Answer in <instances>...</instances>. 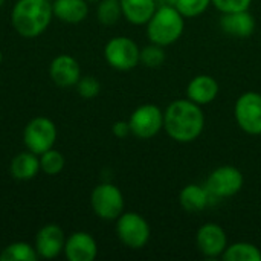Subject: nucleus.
I'll return each instance as SVG.
<instances>
[{
    "label": "nucleus",
    "instance_id": "obj_30",
    "mask_svg": "<svg viewBox=\"0 0 261 261\" xmlns=\"http://www.w3.org/2000/svg\"><path fill=\"white\" fill-rule=\"evenodd\" d=\"M158 6H176V0H156Z\"/></svg>",
    "mask_w": 261,
    "mask_h": 261
},
{
    "label": "nucleus",
    "instance_id": "obj_10",
    "mask_svg": "<svg viewBox=\"0 0 261 261\" xmlns=\"http://www.w3.org/2000/svg\"><path fill=\"white\" fill-rule=\"evenodd\" d=\"M128 124L133 136L151 139L164 128V112L156 104H142L133 110Z\"/></svg>",
    "mask_w": 261,
    "mask_h": 261
},
{
    "label": "nucleus",
    "instance_id": "obj_1",
    "mask_svg": "<svg viewBox=\"0 0 261 261\" xmlns=\"http://www.w3.org/2000/svg\"><path fill=\"white\" fill-rule=\"evenodd\" d=\"M205 128L202 106L191 99H176L164 112V130L176 142H193Z\"/></svg>",
    "mask_w": 261,
    "mask_h": 261
},
{
    "label": "nucleus",
    "instance_id": "obj_26",
    "mask_svg": "<svg viewBox=\"0 0 261 261\" xmlns=\"http://www.w3.org/2000/svg\"><path fill=\"white\" fill-rule=\"evenodd\" d=\"M211 3V0H176V9L185 18H193L203 14Z\"/></svg>",
    "mask_w": 261,
    "mask_h": 261
},
{
    "label": "nucleus",
    "instance_id": "obj_15",
    "mask_svg": "<svg viewBox=\"0 0 261 261\" xmlns=\"http://www.w3.org/2000/svg\"><path fill=\"white\" fill-rule=\"evenodd\" d=\"M220 28L228 35L237 38H246L252 35L255 31V18L249 12V9L225 12L220 18Z\"/></svg>",
    "mask_w": 261,
    "mask_h": 261
},
{
    "label": "nucleus",
    "instance_id": "obj_33",
    "mask_svg": "<svg viewBox=\"0 0 261 261\" xmlns=\"http://www.w3.org/2000/svg\"><path fill=\"white\" fill-rule=\"evenodd\" d=\"M87 2H95V0H87Z\"/></svg>",
    "mask_w": 261,
    "mask_h": 261
},
{
    "label": "nucleus",
    "instance_id": "obj_3",
    "mask_svg": "<svg viewBox=\"0 0 261 261\" xmlns=\"http://www.w3.org/2000/svg\"><path fill=\"white\" fill-rule=\"evenodd\" d=\"M184 28L185 17L176 6H158L147 21V37L151 43L167 47L182 37Z\"/></svg>",
    "mask_w": 261,
    "mask_h": 261
},
{
    "label": "nucleus",
    "instance_id": "obj_27",
    "mask_svg": "<svg viewBox=\"0 0 261 261\" xmlns=\"http://www.w3.org/2000/svg\"><path fill=\"white\" fill-rule=\"evenodd\" d=\"M101 90V84L99 81L92 76V75H86V76H81L76 83V92L80 96L86 98V99H90V98H95Z\"/></svg>",
    "mask_w": 261,
    "mask_h": 261
},
{
    "label": "nucleus",
    "instance_id": "obj_18",
    "mask_svg": "<svg viewBox=\"0 0 261 261\" xmlns=\"http://www.w3.org/2000/svg\"><path fill=\"white\" fill-rule=\"evenodd\" d=\"M54 17L64 23L76 24L86 20L89 15V2L87 0H54L52 2Z\"/></svg>",
    "mask_w": 261,
    "mask_h": 261
},
{
    "label": "nucleus",
    "instance_id": "obj_13",
    "mask_svg": "<svg viewBox=\"0 0 261 261\" xmlns=\"http://www.w3.org/2000/svg\"><path fill=\"white\" fill-rule=\"evenodd\" d=\"M63 252L69 261H93L98 255V245L92 234L78 231L66 239Z\"/></svg>",
    "mask_w": 261,
    "mask_h": 261
},
{
    "label": "nucleus",
    "instance_id": "obj_5",
    "mask_svg": "<svg viewBox=\"0 0 261 261\" xmlns=\"http://www.w3.org/2000/svg\"><path fill=\"white\" fill-rule=\"evenodd\" d=\"M90 206L99 219L116 220L124 213V196L116 185L104 182L93 188Z\"/></svg>",
    "mask_w": 261,
    "mask_h": 261
},
{
    "label": "nucleus",
    "instance_id": "obj_31",
    "mask_svg": "<svg viewBox=\"0 0 261 261\" xmlns=\"http://www.w3.org/2000/svg\"><path fill=\"white\" fill-rule=\"evenodd\" d=\"M2 60H3V55H2V50H0V64H2Z\"/></svg>",
    "mask_w": 261,
    "mask_h": 261
},
{
    "label": "nucleus",
    "instance_id": "obj_11",
    "mask_svg": "<svg viewBox=\"0 0 261 261\" xmlns=\"http://www.w3.org/2000/svg\"><path fill=\"white\" fill-rule=\"evenodd\" d=\"M196 245L199 251L208 258L222 257L228 248V236L217 223H205L196 234Z\"/></svg>",
    "mask_w": 261,
    "mask_h": 261
},
{
    "label": "nucleus",
    "instance_id": "obj_32",
    "mask_svg": "<svg viewBox=\"0 0 261 261\" xmlns=\"http://www.w3.org/2000/svg\"><path fill=\"white\" fill-rule=\"evenodd\" d=\"M3 3H5V0H0V8L3 6Z\"/></svg>",
    "mask_w": 261,
    "mask_h": 261
},
{
    "label": "nucleus",
    "instance_id": "obj_9",
    "mask_svg": "<svg viewBox=\"0 0 261 261\" xmlns=\"http://www.w3.org/2000/svg\"><path fill=\"white\" fill-rule=\"evenodd\" d=\"M239 127L252 136L261 135V93L246 92L239 96L234 107Z\"/></svg>",
    "mask_w": 261,
    "mask_h": 261
},
{
    "label": "nucleus",
    "instance_id": "obj_16",
    "mask_svg": "<svg viewBox=\"0 0 261 261\" xmlns=\"http://www.w3.org/2000/svg\"><path fill=\"white\" fill-rule=\"evenodd\" d=\"M219 95V83L211 75H197L187 86V98L199 106L213 102Z\"/></svg>",
    "mask_w": 261,
    "mask_h": 261
},
{
    "label": "nucleus",
    "instance_id": "obj_23",
    "mask_svg": "<svg viewBox=\"0 0 261 261\" xmlns=\"http://www.w3.org/2000/svg\"><path fill=\"white\" fill-rule=\"evenodd\" d=\"M96 17L99 23L106 26L115 24L122 17L121 2L119 0H99L96 8Z\"/></svg>",
    "mask_w": 261,
    "mask_h": 261
},
{
    "label": "nucleus",
    "instance_id": "obj_21",
    "mask_svg": "<svg viewBox=\"0 0 261 261\" xmlns=\"http://www.w3.org/2000/svg\"><path fill=\"white\" fill-rule=\"evenodd\" d=\"M222 258L225 261H261V251L252 243L239 242L228 246Z\"/></svg>",
    "mask_w": 261,
    "mask_h": 261
},
{
    "label": "nucleus",
    "instance_id": "obj_6",
    "mask_svg": "<svg viewBox=\"0 0 261 261\" xmlns=\"http://www.w3.org/2000/svg\"><path fill=\"white\" fill-rule=\"evenodd\" d=\"M116 236L130 249H142L151 236L148 222L138 213H122L116 219Z\"/></svg>",
    "mask_w": 261,
    "mask_h": 261
},
{
    "label": "nucleus",
    "instance_id": "obj_14",
    "mask_svg": "<svg viewBox=\"0 0 261 261\" xmlns=\"http://www.w3.org/2000/svg\"><path fill=\"white\" fill-rule=\"evenodd\" d=\"M49 75L58 87H72L81 78V67L72 55L61 54L52 60Z\"/></svg>",
    "mask_w": 261,
    "mask_h": 261
},
{
    "label": "nucleus",
    "instance_id": "obj_34",
    "mask_svg": "<svg viewBox=\"0 0 261 261\" xmlns=\"http://www.w3.org/2000/svg\"><path fill=\"white\" fill-rule=\"evenodd\" d=\"M49 2H50V0H49Z\"/></svg>",
    "mask_w": 261,
    "mask_h": 261
},
{
    "label": "nucleus",
    "instance_id": "obj_2",
    "mask_svg": "<svg viewBox=\"0 0 261 261\" xmlns=\"http://www.w3.org/2000/svg\"><path fill=\"white\" fill-rule=\"evenodd\" d=\"M52 18L54 11L49 0H17L12 8L11 24L18 35L34 38L49 28Z\"/></svg>",
    "mask_w": 261,
    "mask_h": 261
},
{
    "label": "nucleus",
    "instance_id": "obj_22",
    "mask_svg": "<svg viewBox=\"0 0 261 261\" xmlns=\"http://www.w3.org/2000/svg\"><path fill=\"white\" fill-rule=\"evenodd\" d=\"M38 258L35 246L24 242H14L0 252V261H37Z\"/></svg>",
    "mask_w": 261,
    "mask_h": 261
},
{
    "label": "nucleus",
    "instance_id": "obj_20",
    "mask_svg": "<svg viewBox=\"0 0 261 261\" xmlns=\"http://www.w3.org/2000/svg\"><path fill=\"white\" fill-rule=\"evenodd\" d=\"M122 17L132 24H147L154 14L156 0H119Z\"/></svg>",
    "mask_w": 261,
    "mask_h": 261
},
{
    "label": "nucleus",
    "instance_id": "obj_8",
    "mask_svg": "<svg viewBox=\"0 0 261 261\" xmlns=\"http://www.w3.org/2000/svg\"><path fill=\"white\" fill-rule=\"evenodd\" d=\"M243 184H245V177L239 168L232 165H223L216 168L208 176L205 187L211 193V196L216 200H219V199L232 197L237 193H240Z\"/></svg>",
    "mask_w": 261,
    "mask_h": 261
},
{
    "label": "nucleus",
    "instance_id": "obj_19",
    "mask_svg": "<svg viewBox=\"0 0 261 261\" xmlns=\"http://www.w3.org/2000/svg\"><path fill=\"white\" fill-rule=\"evenodd\" d=\"M9 171L15 180H21V182L32 180L38 174V171H41L40 156L29 151V150L21 151L11 161Z\"/></svg>",
    "mask_w": 261,
    "mask_h": 261
},
{
    "label": "nucleus",
    "instance_id": "obj_28",
    "mask_svg": "<svg viewBox=\"0 0 261 261\" xmlns=\"http://www.w3.org/2000/svg\"><path fill=\"white\" fill-rule=\"evenodd\" d=\"M211 2L222 14L249 9L252 3V0H211Z\"/></svg>",
    "mask_w": 261,
    "mask_h": 261
},
{
    "label": "nucleus",
    "instance_id": "obj_29",
    "mask_svg": "<svg viewBox=\"0 0 261 261\" xmlns=\"http://www.w3.org/2000/svg\"><path fill=\"white\" fill-rule=\"evenodd\" d=\"M112 133L119 138V139H124L127 138L128 135H132V128H130V124L128 121H116L113 125H112Z\"/></svg>",
    "mask_w": 261,
    "mask_h": 261
},
{
    "label": "nucleus",
    "instance_id": "obj_25",
    "mask_svg": "<svg viewBox=\"0 0 261 261\" xmlns=\"http://www.w3.org/2000/svg\"><path fill=\"white\" fill-rule=\"evenodd\" d=\"M165 61V50L164 46L151 43L148 46H145L144 49H141V63L145 67L150 69H156L159 67L162 63Z\"/></svg>",
    "mask_w": 261,
    "mask_h": 261
},
{
    "label": "nucleus",
    "instance_id": "obj_24",
    "mask_svg": "<svg viewBox=\"0 0 261 261\" xmlns=\"http://www.w3.org/2000/svg\"><path fill=\"white\" fill-rule=\"evenodd\" d=\"M64 164H66L64 156L55 148H50L40 154V168L47 176H55L61 173L64 168Z\"/></svg>",
    "mask_w": 261,
    "mask_h": 261
},
{
    "label": "nucleus",
    "instance_id": "obj_12",
    "mask_svg": "<svg viewBox=\"0 0 261 261\" xmlns=\"http://www.w3.org/2000/svg\"><path fill=\"white\" fill-rule=\"evenodd\" d=\"M64 243L66 237L63 229L55 223H49L38 229L34 246L40 258L52 260L64 251Z\"/></svg>",
    "mask_w": 261,
    "mask_h": 261
},
{
    "label": "nucleus",
    "instance_id": "obj_7",
    "mask_svg": "<svg viewBox=\"0 0 261 261\" xmlns=\"http://www.w3.org/2000/svg\"><path fill=\"white\" fill-rule=\"evenodd\" d=\"M57 127L54 121L46 116H37L31 119L23 130V142L26 148L35 154H41L50 148L57 141Z\"/></svg>",
    "mask_w": 261,
    "mask_h": 261
},
{
    "label": "nucleus",
    "instance_id": "obj_4",
    "mask_svg": "<svg viewBox=\"0 0 261 261\" xmlns=\"http://www.w3.org/2000/svg\"><path fill=\"white\" fill-rule=\"evenodd\" d=\"M104 58L115 70L127 72L141 63V49L132 38L119 35L110 38L106 43Z\"/></svg>",
    "mask_w": 261,
    "mask_h": 261
},
{
    "label": "nucleus",
    "instance_id": "obj_17",
    "mask_svg": "<svg viewBox=\"0 0 261 261\" xmlns=\"http://www.w3.org/2000/svg\"><path fill=\"white\" fill-rule=\"evenodd\" d=\"M213 200H216L211 193L206 190V187L203 185H197V184H190L187 187L182 188L180 194H179V202L180 206L187 211V213H200L205 211Z\"/></svg>",
    "mask_w": 261,
    "mask_h": 261
}]
</instances>
